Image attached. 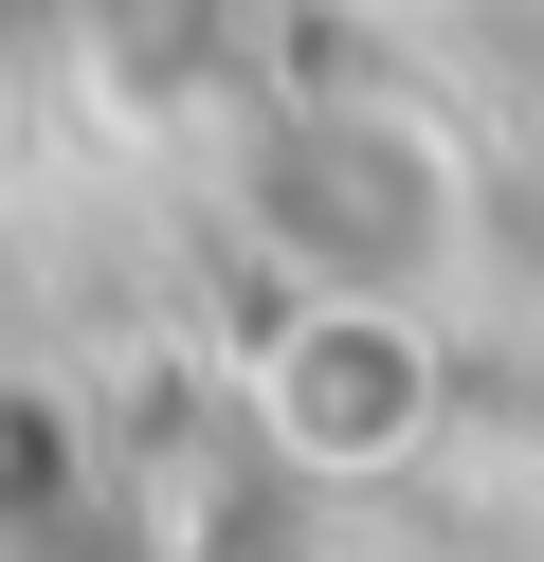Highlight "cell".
Wrapping results in <instances>:
<instances>
[{"label":"cell","instance_id":"obj_1","mask_svg":"<svg viewBox=\"0 0 544 562\" xmlns=\"http://www.w3.org/2000/svg\"><path fill=\"white\" fill-rule=\"evenodd\" d=\"M254 236L345 308H418V272L471 236V164L399 91H309L254 127Z\"/></svg>","mask_w":544,"mask_h":562},{"label":"cell","instance_id":"obj_2","mask_svg":"<svg viewBox=\"0 0 544 562\" xmlns=\"http://www.w3.org/2000/svg\"><path fill=\"white\" fill-rule=\"evenodd\" d=\"M435 327L418 308H345V291H309V308H273L254 327V436L290 453V472H399V453L435 436Z\"/></svg>","mask_w":544,"mask_h":562},{"label":"cell","instance_id":"obj_3","mask_svg":"<svg viewBox=\"0 0 544 562\" xmlns=\"http://www.w3.org/2000/svg\"><path fill=\"white\" fill-rule=\"evenodd\" d=\"M55 508H73V400L55 381H0V544H36Z\"/></svg>","mask_w":544,"mask_h":562}]
</instances>
